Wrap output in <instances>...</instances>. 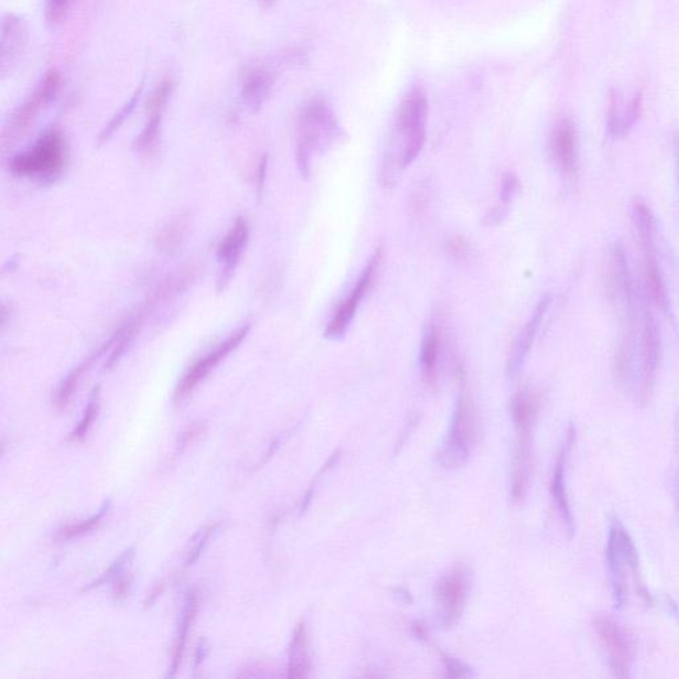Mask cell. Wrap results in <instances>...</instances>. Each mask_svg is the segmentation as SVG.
Wrapping results in <instances>:
<instances>
[{
	"label": "cell",
	"mask_w": 679,
	"mask_h": 679,
	"mask_svg": "<svg viewBox=\"0 0 679 679\" xmlns=\"http://www.w3.org/2000/svg\"><path fill=\"white\" fill-rule=\"evenodd\" d=\"M29 41L28 23L23 18L8 12L0 29V75L4 80L14 71Z\"/></svg>",
	"instance_id": "16"
},
{
	"label": "cell",
	"mask_w": 679,
	"mask_h": 679,
	"mask_svg": "<svg viewBox=\"0 0 679 679\" xmlns=\"http://www.w3.org/2000/svg\"><path fill=\"white\" fill-rule=\"evenodd\" d=\"M163 591V585L155 586V590L150 593V596L148 599V602L146 603L147 606L152 605L155 602V599L159 597V594Z\"/></svg>",
	"instance_id": "40"
},
{
	"label": "cell",
	"mask_w": 679,
	"mask_h": 679,
	"mask_svg": "<svg viewBox=\"0 0 679 679\" xmlns=\"http://www.w3.org/2000/svg\"><path fill=\"white\" fill-rule=\"evenodd\" d=\"M632 219L635 225L638 245L642 248L643 295L650 305L664 313L670 312V298L665 279L657 260L655 245V217L648 205L643 201L635 202L632 207Z\"/></svg>",
	"instance_id": "3"
},
{
	"label": "cell",
	"mask_w": 679,
	"mask_h": 679,
	"mask_svg": "<svg viewBox=\"0 0 679 679\" xmlns=\"http://www.w3.org/2000/svg\"><path fill=\"white\" fill-rule=\"evenodd\" d=\"M143 90H146V80L139 84L133 95L130 96L129 100L119 109V112H116L112 119L108 121L107 126L103 128L99 134V143H106L112 139L117 130H119L129 117L133 115L137 106H139L142 99Z\"/></svg>",
	"instance_id": "25"
},
{
	"label": "cell",
	"mask_w": 679,
	"mask_h": 679,
	"mask_svg": "<svg viewBox=\"0 0 679 679\" xmlns=\"http://www.w3.org/2000/svg\"><path fill=\"white\" fill-rule=\"evenodd\" d=\"M100 394H101V387L100 385H97V387L94 388L93 394H90L87 408H85L84 410V416L82 418V421L78 422L74 432L69 434V439H68L69 441L80 442L87 439L89 430L90 428H93V424L96 420L97 413H99Z\"/></svg>",
	"instance_id": "27"
},
{
	"label": "cell",
	"mask_w": 679,
	"mask_h": 679,
	"mask_svg": "<svg viewBox=\"0 0 679 679\" xmlns=\"http://www.w3.org/2000/svg\"><path fill=\"white\" fill-rule=\"evenodd\" d=\"M605 553L613 602L617 610H623L628 602L626 571L638 579V553L630 535L617 519L612 520Z\"/></svg>",
	"instance_id": "7"
},
{
	"label": "cell",
	"mask_w": 679,
	"mask_h": 679,
	"mask_svg": "<svg viewBox=\"0 0 679 679\" xmlns=\"http://www.w3.org/2000/svg\"><path fill=\"white\" fill-rule=\"evenodd\" d=\"M198 612V596L194 591L188 592L185 603L184 612H182L181 624L179 628L177 639H175L174 646V655H173V664H172V672H170V677H174L175 672H177L182 655H184L186 639L188 635V630H191V626L194 622L195 615Z\"/></svg>",
	"instance_id": "24"
},
{
	"label": "cell",
	"mask_w": 679,
	"mask_h": 679,
	"mask_svg": "<svg viewBox=\"0 0 679 679\" xmlns=\"http://www.w3.org/2000/svg\"><path fill=\"white\" fill-rule=\"evenodd\" d=\"M251 331V324L246 323L240 325L237 331H234L230 336H227L224 342L215 345V347L201 356L198 360L186 370L184 377L181 378L177 388H175L173 400L174 402L184 401L185 398L193 394V390L225 360L239 345Z\"/></svg>",
	"instance_id": "10"
},
{
	"label": "cell",
	"mask_w": 679,
	"mask_h": 679,
	"mask_svg": "<svg viewBox=\"0 0 679 679\" xmlns=\"http://www.w3.org/2000/svg\"><path fill=\"white\" fill-rule=\"evenodd\" d=\"M552 303V297L546 295L541 298L540 302L535 309L532 316L528 320V323L525 325V328L521 330L517 342L513 345L511 356H509L507 374L511 377L518 376L521 368H524V364L526 362V357L528 352L531 351L535 337H537V333L540 328L541 322L546 316L548 309Z\"/></svg>",
	"instance_id": "18"
},
{
	"label": "cell",
	"mask_w": 679,
	"mask_h": 679,
	"mask_svg": "<svg viewBox=\"0 0 679 679\" xmlns=\"http://www.w3.org/2000/svg\"><path fill=\"white\" fill-rule=\"evenodd\" d=\"M259 2L263 6V8H269V6L273 3V0H259Z\"/></svg>",
	"instance_id": "41"
},
{
	"label": "cell",
	"mask_w": 679,
	"mask_h": 679,
	"mask_svg": "<svg viewBox=\"0 0 679 679\" xmlns=\"http://www.w3.org/2000/svg\"><path fill=\"white\" fill-rule=\"evenodd\" d=\"M273 76L265 67L248 69L240 83V100L251 112L262 109L272 94Z\"/></svg>",
	"instance_id": "19"
},
{
	"label": "cell",
	"mask_w": 679,
	"mask_h": 679,
	"mask_svg": "<svg viewBox=\"0 0 679 679\" xmlns=\"http://www.w3.org/2000/svg\"><path fill=\"white\" fill-rule=\"evenodd\" d=\"M62 84L63 77L61 72L57 69L45 72L28 99L24 100L21 107L14 110V114L10 116L8 123H6L2 137L4 148L10 146L11 142H14L18 137L24 134L25 130L35 121L39 114L57 99V95L62 89Z\"/></svg>",
	"instance_id": "9"
},
{
	"label": "cell",
	"mask_w": 679,
	"mask_h": 679,
	"mask_svg": "<svg viewBox=\"0 0 679 679\" xmlns=\"http://www.w3.org/2000/svg\"><path fill=\"white\" fill-rule=\"evenodd\" d=\"M429 103L421 88L409 90L397 109L394 129L381 168L384 186H394L397 175L409 168L427 143Z\"/></svg>",
	"instance_id": "1"
},
{
	"label": "cell",
	"mask_w": 679,
	"mask_h": 679,
	"mask_svg": "<svg viewBox=\"0 0 679 679\" xmlns=\"http://www.w3.org/2000/svg\"><path fill=\"white\" fill-rule=\"evenodd\" d=\"M174 94V82L165 78L149 95L147 103L148 119L141 133L137 136L133 147L137 152L150 153L157 147L161 134L163 116H165L170 100Z\"/></svg>",
	"instance_id": "14"
},
{
	"label": "cell",
	"mask_w": 679,
	"mask_h": 679,
	"mask_svg": "<svg viewBox=\"0 0 679 679\" xmlns=\"http://www.w3.org/2000/svg\"><path fill=\"white\" fill-rule=\"evenodd\" d=\"M448 250L456 259H466L470 255L468 241L462 237H453L448 241Z\"/></svg>",
	"instance_id": "33"
},
{
	"label": "cell",
	"mask_w": 679,
	"mask_h": 679,
	"mask_svg": "<svg viewBox=\"0 0 679 679\" xmlns=\"http://www.w3.org/2000/svg\"><path fill=\"white\" fill-rule=\"evenodd\" d=\"M470 588V576L463 568H455L442 576L435 586L439 622L443 629L453 628L460 622L465 608Z\"/></svg>",
	"instance_id": "11"
},
{
	"label": "cell",
	"mask_w": 679,
	"mask_h": 679,
	"mask_svg": "<svg viewBox=\"0 0 679 679\" xmlns=\"http://www.w3.org/2000/svg\"><path fill=\"white\" fill-rule=\"evenodd\" d=\"M678 182H679V148H678Z\"/></svg>",
	"instance_id": "42"
},
{
	"label": "cell",
	"mask_w": 679,
	"mask_h": 679,
	"mask_svg": "<svg viewBox=\"0 0 679 679\" xmlns=\"http://www.w3.org/2000/svg\"><path fill=\"white\" fill-rule=\"evenodd\" d=\"M311 657L309 648V633L304 622L293 632L289 656V677L305 678L310 676Z\"/></svg>",
	"instance_id": "23"
},
{
	"label": "cell",
	"mask_w": 679,
	"mask_h": 679,
	"mask_svg": "<svg viewBox=\"0 0 679 679\" xmlns=\"http://www.w3.org/2000/svg\"><path fill=\"white\" fill-rule=\"evenodd\" d=\"M207 655V650H206V645L205 642H201L197 648V651H195V669L198 668V666L204 662V659Z\"/></svg>",
	"instance_id": "39"
},
{
	"label": "cell",
	"mask_w": 679,
	"mask_h": 679,
	"mask_svg": "<svg viewBox=\"0 0 679 679\" xmlns=\"http://www.w3.org/2000/svg\"><path fill=\"white\" fill-rule=\"evenodd\" d=\"M218 527L219 525H214L212 527H208L207 530H205L204 532L198 534L200 539L197 541V545H195V547L193 548L192 552L188 553V558L186 559V567H191L195 563V561L200 559L202 552L205 551L208 540H211L212 535L215 532V530H217Z\"/></svg>",
	"instance_id": "32"
},
{
	"label": "cell",
	"mask_w": 679,
	"mask_h": 679,
	"mask_svg": "<svg viewBox=\"0 0 679 679\" xmlns=\"http://www.w3.org/2000/svg\"><path fill=\"white\" fill-rule=\"evenodd\" d=\"M200 433H201V427H193V428L186 430L184 435H182L181 443H180L179 448L181 450H184L185 448L191 445V442L195 439V436L200 435Z\"/></svg>",
	"instance_id": "38"
},
{
	"label": "cell",
	"mask_w": 679,
	"mask_h": 679,
	"mask_svg": "<svg viewBox=\"0 0 679 679\" xmlns=\"http://www.w3.org/2000/svg\"><path fill=\"white\" fill-rule=\"evenodd\" d=\"M550 154L553 165L567 177L578 173V134L571 120H561L554 126L550 139Z\"/></svg>",
	"instance_id": "17"
},
{
	"label": "cell",
	"mask_w": 679,
	"mask_h": 679,
	"mask_svg": "<svg viewBox=\"0 0 679 679\" xmlns=\"http://www.w3.org/2000/svg\"><path fill=\"white\" fill-rule=\"evenodd\" d=\"M478 439V421L472 398L461 389L452 424L441 449L440 461L448 468L465 465Z\"/></svg>",
	"instance_id": "8"
},
{
	"label": "cell",
	"mask_w": 679,
	"mask_h": 679,
	"mask_svg": "<svg viewBox=\"0 0 679 679\" xmlns=\"http://www.w3.org/2000/svg\"><path fill=\"white\" fill-rule=\"evenodd\" d=\"M344 130L325 100L312 99L300 112L298 122L297 162L303 179L311 175L313 157L323 154L340 140Z\"/></svg>",
	"instance_id": "2"
},
{
	"label": "cell",
	"mask_w": 679,
	"mask_h": 679,
	"mask_svg": "<svg viewBox=\"0 0 679 679\" xmlns=\"http://www.w3.org/2000/svg\"><path fill=\"white\" fill-rule=\"evenodd\" d=\"M114 343L115 333L112 337L108 338V342L101 344L99 348L95 349L94 354H90L84 362L76 365V367L69 371L67 377L64 378L55 397V405L58 409H64L67 407L72 396L75 394L78 382L82 380V377L94 367V364L99 360V358L107 354V351L112 349Z\"/></svg>",
	"instance_id": "21"
},
{
	"label": "cell",
	"mask_w": 679,
	"mask_h": 679,
	"mask_svg": "<svg viewBox=\"0 0 679 679\" xmlns=\"http://www.w3.org/2000/svg\"><path fill=\"white\" fill-rule=\"evenodd\" d=\"M606 298L615 310L619 325L636 322L639 313L642 292L633 284L628 257L623 241H613L606 254L604 269Z\"/></svg>",
	"instance_id": "6"
},
{
	"label": "cell",
	"mask_w": 679,
	"mask_h": 679,
	"mask_svg": "<svg viewBox=\"0 0 679 679\" xmlns=\"http://www.w3.org/2000/svg\"><path fill=\"white\" fill-rule=\"evenodd\" d=\"M594 630L610 656L611 669L618 678L629 677L633 659V643L617 619L602 615L594 618Z\"/></svg>",
	"instance_id": "12"
},
{
	"label": "cell",
	"mask_w": 679,
	"mask_h": 679,
	"mask_svg": "<svg viewBox=\"0 0 679 679\" xmlns=\"http://www.w3.org/2000/svg\"><path fill=\"white\" fill-rule=\"evenodd\" d=\"M134 548H129L121 554L119 559L115 561L112 565L108 568L106 572L101 574L99 579L93 581V583L83 588V592L94 590V588L101 586L104 584L112 583V581L119 579L126 568L130 564V561L134 558Z\"/></svg>",
	"instance_id": "29"
},
{
	"label": "cell",
	"mask_w": 679,
	"mask_h": 679,
	"mask_svg": "<svg viewBox=\"0 0 679 679\" xmlns=\"http://www.w3.org/2000/svg\"><path fill=\"white\" fill-rule=\"evenodd\" d=\"M508 214V205L502 204L492 208L486 215L485 225L488 227L499 226L506 219Z\"/></svg>",
	"instance_id": "34"
},
{
	"label": "cell",
	"mask_w": 679,
	"mask_h": 679,
	"mask_svg": "<svg viewBox=\"0 0 679 679\" xmlns=\"http://www.w3.org/2000/svg\"><path fill=\"white\" fill-rule=\"evenodd\" d=\"M248 240H250V226L244 217H238L218 246L217 258L220 263L217 282L218 292H224L231 283L235 271L240 263L241 255L246 251Z\"/></svg>",
	"instance_id": "15"
},
{
	"label": "cell",
	"mask_w": 679,
	"mask_h": 679,
	"mask_svg": "<svg viewBox=\"0 0 679 679\" xmlns=\"http://www.w3.org/2000/svg\"><path fill=\"white\" fill-rule=\"evenodd\" d=\"M678 448H679V446H678ZM677 489H678V496H677V498H678V508H679V483H678V488H677Z\"/></svg>",
	"instance_id": "43"
},
{
	"label": "cell",
	"mask_w": 679,
	"mask_h": 679,
	"mask_svg": "<svg viewBox=\"0 0 679 679\" xmlns=\"http://www.w3.org/2000/svg\"><path fill=\"white\" fill-rule=\"evenodd\" d=\"M71 0H45V19L48 24L57 25L68 15Z\"/></svg>",
	"instance_id": "30"
},
{
	"label": "cell",
	"mask_w": 679,
	"mask_h": 679,
	"mask_svg": "<svg viewBox=\"0 0 679 679\" xmlns=\"http://www.w3.org/2000/svg\"><path fill=\"white\" fill-rule=\"evenodd\" d=\"M140 323L141 317L139 316L130 319L115 332V343L106 363L107 370L112 369L121 360V357L126 355L129 345L133 343L137 331H139Z\"/></svg>",
	"instance_id": "26"
},
{
	"label": "cell",
	"mask_w": 679,
	"mask_h": 679,
	"mask_svg": "<svg viewBox=\"0 0 679 679\" xmlns=\"http://www.w3.org/2000/svg\"><path fill=\"white\" fill-rule=\"evenodd\" d=\"M659 360H661V335H659L658 324L651 313L650 304L642 292L635 380H633L630 390L638 403H648L653 391H655Z\"/></svg>",
	"instance_id": "4"
},
{
	"label": "cell",
	"mask_w": 679,
	"mask_h": 679,
	"mask_svg": "<svg viewBox=\"0 0 679 679\" xmlns=\"http://www.w3.org/2000/svg\"><path fill=\"white\" fill-rule=\"evenodd\" d=\"M110 508H112V502L107 500L106 503H104L103 507L100 508V511L94 515L93 518L84 520L82 521V524L64 527L63 530L58 531L56 538L62 541L69 540L82 537V535L93 531L94 528L99 526L103 519L107 517L110 511Z\"/></svg>",
	"instance_id": "28"
},
{
	"label": "cell",
	"mask_w": 679,
	"mask_h": 679,
	"mask_svg": "<svg viewBox=\"0 0 679 679\" xmlns=\"http://www.w3.org/2000/svg\"><path fill=\"white\" fill-rule=\"evenodd\" d=\"M520 191V181L515 173H506L502 180L500 201L502 204L509 205L517 197Z\"/></svg>",
	"instance_id": "31"
},
{
	"label": "cell",
	"mask_w": 679,
	"mask_h": 679,
	"mask_svg": "<svg viewBox=\"0 0 679 679\" xmlns=\"http://www.w3.org/2000/svg\"><path fill=\"white\" fill-rule=\"evenodd\" d=\"M267 169H269V155L263 154L262 160L259 162L257 172V192L259 197H262L267 177Z\"/></svg>",
	"instance_id": "35"
},
{
	"label": "cell",
	"mask_w": 679,
	"mask_h": 679,
	"mask_svg": "<svg viewBox=\"0 0 679 679\" xmlns=\"http://www.w3.org/2000/svg\"><path fill=\"white\" fill-rule=\"evenodd\" d=\"M441 351V335L439 326L430 322L424 328L421 344V368L424 382L434 385L436 382V371H439V360Z\"/></svg>",
	"instance_id": "22"
},
{
	"label": "cell",
	"mask_w": 679,
	"mask_h": 679,
	"mask_svg": "<svg viewBox=\"0 0 679 679\" xmlns=\"http://www.w3.org/2000/svg\"><path fill=\"white\" fill-rule=\"evenodd\" d=\"M130 583H132V576H123L117 579V583L115 585V596L116 599L126 597L129 591Z\"/></svg>",
	"instance_id": "37"
},
{
	"label": "cell",
	"mask_w": 679,
	"mask_h": 679,
	"mask_svg": "<svg viewBox=\"0 0 679 679\" xmlns=\"http://www.w3.org/2000/svg\"><path fill=\"white\" fill-rule=\"evenodd\" d=\"M67 162V146L61 130L50 129L34 146L12 157L9 169L19 177L52 182L61 177Z\"/></svg>",
	"instance_id": "5"
},
{
	"label": "cell",
	"mask_w": 679,
	"mask_h": 679,
	"mask_svg": "<svg viewBox=\"0 0 679 679\" xmlns=\"http://www.w3.org/2000/svg\"><path fill=\"white\" fill-rule=\"evenodd\" d=\"M574 441V429L570 428V432L567 434L565 443L563 449H561L557 465H554L552 483H551V493L553 496L554 503H557V507L559 508L561 518H563L564 524L567 526L568 532H573V518L570 506V500H568V494L565 488V466L568 455H570L571 448Z\"/></svg>",
	"instance_id": "20"
},
{
	"label": "cell",
	"mask_w": 679,
	"mask_h": 679,
	"mask_svg": "<svg viewBox=\"0 0 679 679\" xmlns=\"http://www.w3.org/2000/svg\"><path fill=\"white\" fill-rule=\"evenodd\" d=\"M381 248H378L367 267H365L362 277L358 278L351 295L338 305L335 315H333L331 322L326 325L324 332L325 338L337 342V340H342L347 335L349 326L356 316L358 305H360L362 300L367 295L370 289L371 280H374L378 265L381 262Z\"/></svg>",
	"instance_id": "13"
},
{
	"label": "cell",
	"mask_w": 679,
	"mask_h": 679,
	"mask_svg": "<svg viewBox=\"0 0 679 679\" xmlns=\"http://www.w3.org/2000/svg\"><path fill=\"white\" fill-rule=\"evenodd\" d=\"M445 662H446V668L449 670L450 677L468 676V671H470L468 668H466V666L461 664L460 661H456V659L448 657L445 659Z\"/></svg>",
	"instance_id": "36"
}]
</instances>
